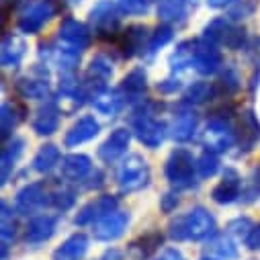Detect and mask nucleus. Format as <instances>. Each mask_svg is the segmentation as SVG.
<instances>
[{"mask_svg":"<svg viewBox=\"0 0 260 260\" xmlns=\"http://www.w3.org/2000/svg\"><path fill=\"white\" fill-rule=\"evenodd\" d=\"M215 230H217V223H215L213 213L197 205L188 209L184 215H178L176 219L170 221L168 236L176 242H182V240L203 242V240H211L215 236Z\"/></svg>","mask_w":260,"mask_h":260,"instance_id":"obj_1","label":"nucleus"},{"mask_svg":"<svg viewBox=\"0 0 260 260\" xmlns=\"http://www.w3.org/2000/svg\"><path fill=\"white\" fill-rule=\"evenodd\" d=\"M129 123H132V132L134 136L146 146V148H160V144L164 142L166 138V125L154 117V111H152V105H142L138 107L132 117H129Z\"/></svg>","mask_w":260,"mask_h":260,"instance_id":"obj_2","label":"nucleus"},{"mask_svg":"<svg viewBox=\"0 0 260 260\" xmlns=\"http://www.w3.org/2000/svg\"><path fill=\"white\" fill-rule=\"evenodd\" d=\"M61 11L57 0H27L23 3L19 17H17V27L23 33H39L47 21H51L57 13Z\"/></svg>","mask_w":260,"mask_h":260,"instance_id":"obj_3","label":"nucleus"},{"mask_svg":"<svg viewBox=\"0 0 260 260\" xmlns=\"http://www.w3.org/2000/svg\"><path fill=\"white\" fill-rule=\"evenodd\" d=\"M164 174L168 178V182L174 186V188H190L194 186V178L199 176L197 172V160L194 156L184 150V148H176L168 160H166V166H164Z\"/></svg>","mask_w":260,"mask_h":260,"instance_id":"obj_4","label":"nucleus"},{"mask_svg":"<svg viewBox=\"0 0 260 260\" xmlns=\"http://www.w3.org/2000/svg\"><path fill=\"white\" fill-rule=\"evenodd\" d=\"M150 166L140 154H129L117 168V184L121 192H136L148 186Z\"/></svg>","mask_w":260,"mask_h":260,"instance_id":"obj_5","label":"nucleus"},{"mask_svg":"<svg viewBox=\"0 0 260 260\" xmlns=\"http://www.w3.org/2000/svg\"><path fill=\"white\" fill-rule=\"evenodd\" d=\"M119 5L113 0H99V3L90 9V25L96 37L103 39H115L119 25H121V17H119Z\"/></svg>","mask_w":260,"mask_h":260,"instance_id":"obj_6","label":"nucleus"},{"mask_svg":"<svg viewBox=\"0 0 260 260\" xmlns=\"http://www.w3.org/2000/svg\"><path fill=\"white\" fill-rule=\"evenodd\" d=\"M205 39L228 49H242L246 43V31L230 19H213L205 27Z\"/></svg>","mask_w":260,"mask_h":260,"instance_id":"obj_7","label":"nucleus"},{"mask_svg":"<svg viewBox=\"0 0 260 260\" xmlns=\"http://www.w3.org/2000/svg\"><path fill=\"white\" fill-rule=\"evenodd\" d=\"M203 144H205V150H211L215 154L228 152L236 144L234 127L223 117H213L203 132Z\"/></svg>","mask_w":260,"mask_h":260,"instance_id":"obj_8","label":"nucleus"},{"mask_svg":"<svg viewBox=\"0 0 260 260\" xmlns=\"http://www.w3.org/2000/svg\"><path fill=\"white\" fill-rule=\"evenodd\" d=\"M221 66H223V57H221V51L217 49V45L207 39H197V43H194L192 68L203 76H211V74L219 72Z\"/></svg>","mask_w":260,"mask_h":260,"instance_id":"obj_9","label":"nucleus"},{"mask_svg":"<svg viewBox=\"0 0 260 260\" xmlns=\"http://www.w3.org/2000/svg\"><path fill=\"white\" fill-rule=\"evenodd\" d=\"M57 43L82 53L90 45V29L76 19H66L57 29Z\"/></svg>","mask_w":260,"mask_h":260,"instance_id":"obj_10","label":"nucleus"},{"mask_svg":"<svg viewBox=\"0 0 260 260\" xmlns=\"http://www.w3.org/2000/svg\"><path fill=\"white\" fill-rule=\"evenodd\" d=\"M127 225H129V213L115 209L92 223V234H94V240L99 242H113L123 236Z\"/></svg>","mask_w":260,"mask_h":260,"instance_id":"obj_11","label":"nucleus"},{"mask_svg":"<svg viewBox=\"0 0 260 260\" xmlns=\"http://www.w3.org/2000/svg\"><path fill=\"white\" fill-rule=\"evenodd\" d=\"M43 205H49V192H47V188H45L43 182H31V184L23 186V188L17 192L15 207H17V211L23 213V215L35 213V211L41 209Z\"/></svg>","mask_w":260,"mask_h":260,"instance_id":"obj_12","label":"nucleus"},{"mask_svg":"<svg viewBox=\"0 0 260 260\" xmlns=\"http://www.w3.org/2000/svg\"><path fill=\"white\" fill-rule=\"evenodd\" d=\"M148 41H150V35L144 25H132L123 33H117V37H115L117 49L121 51L123 57H134L136 53L146 51Z\"/></svg>","mask_w":260,"mask_h":260,"instance_id":"obj_13","label":"nucleus"},{"mask_svg":"<svg viewBox=\"0 0 260 260\" xmlns=\"http://www.w3.org/2000/svg\"><path fill=\"white\" fill-rule=\"evenodd\" d=\"M132 129L127 127H117L111 132V136L101 144L99 148V158L105 162V164H113L117 162L129 148V142H132Z\"/></svg>","mask_w":260,"mask_h":260,"instance_id":"obj_14","label":"nucleus"},{"mask_svg":"<svg viewBox=\"0 0 260 260\" xmlns=\"http://www.w3.org/2000/svg\"><path fill=\"white\" fill-rule=\"evenodd\" d=\"M240 194H242V178H240V174L234 168H225L223 178L211 190V199L217 205H232L234 201L240 199Z\"/></svg>","mask_w":260,"mask_h":260,"instance_id":"obj_15","label":"nucleus"},{"mask_svg":"<svg viewBox=\"0 0 260 260\" xmlns=\"http://www.w3.org/2000/svg\"><path fill=\"white\" fill-rule=\"evenodd\" d=\"M117 205H119L117 197H113V194H101V197H96L94 201H88V203L78 211V215L74 217V223H76V225L94 223V221H99L103 215L115 211Z\"/></svg>","mask_w":260,"mask_h":260,"instance_id":"obj_16","label":"nucleus"},{"mask_svg":"<svg viewBox=\"0 0 260 260\" xmlns=\"http://www.w3.org/2000/svg\"><path fill=\"white\" fill-rule=\"evenodd\" d=\"M15 88H17V92H19L23 99H35V101L47 99V94H49L47 70L39 72V68H35L31 76H29V74H27V76H21V78L15 82Z\"/></svg>","mask_w":260,"mask_h":260,"instance_id":"obj_17","label":"nucleus"},{"mask_svg":"<svg viewBox=\"0 0 260 260\" xmlns=\"http://www.w3.org/2000/svg\"><path fill=\"white\" fill-rule=\"evenodd\" d=\"M99 132H101L99 121H96L92 115H84V117H80V119L68 129L66 138H63V144H66V148H76V146L86 144V142H90L92 138H96Z\"/></svg>","mask_w":260,"mask_h":260,"instance_id":"obj_18","label":"nucleus"},{"mask_svg":"<svg viewBox=\"0 0 260 260\" xmlns=\"http://www.w3.org/2000/svg\"><path fill=\"white\" fill-rule=\"evenodd\" d=\"M197 127H199L197 113H194V111H182V113H178L172 119L168 132H170V138L174 142L184 144V142H190L194 138V134H197Z\"/></svg>","mask_w":260,"mask_h":260,"instance_id":"obj_19","label":"nucleus"},{"mask_svg":"<svg viewBox=\"0 0 260 260\" xmlns=\"http://www.w3.org/2000/svg\"><path fill=\"white\" fill-rule=\"evenodd\" d=\"M55 228H57V217L55 215H47V213L37 215V217H33L27 223L25 242H29V244H43V242H47L55 234Z\"/></svg>","mask_w":260,"mask_h":260,"instance_id":"obj_20","label":"nucleus"},{"mask_svg":"<svg viewBox=\"0 0 260 260\" xmlns=\"http://www.w3.org/2000/svg\"><path fill=\"white\" fill-rule=\"evenodd\" d=\"M59 170L66 180H84L92 172V162L84 154H68L61 158Z\"/></svg>","mask_w":260,"mask_h":260,"instance_id":"obj_21","label":"nucleus"},{"mask_svg":"<svg viewBox=\"0 0 260 260\" xmlns=\"http://www.w3.org/2000/svg\"><path fill=\"white\" fill-rule=\"evenodd\" d=\"M86 252H88V238L82 232H78L61 242V246L53 252V260H82Z\"/></svg>","mask_w":260,"mask_h":260,"instance_id":"obj_22","label":"nucleus"},{"mask_svg":"<svg viewBox=\"0 0 260 260\" xmlns=\"http://www.w3.org/2000/svg\"><path fill=\"white\" fill-rule=\"evenodd\" d=\"M27 53V43L19 35H7L3 39V51H0V61L5 68H19Z\"/></svg>","mask_w":260,"mask_h":260,"instance_id":"obj_23","label":"nucleus"},{"mask_svg":"<svg viewBox=\"0 0 260 260\" xmlns=\"http://www.w3.org/2000/svg\"><path fill=\"white\" fill-rule=\"evenodd\" d=\"M190 11L188 0H160L158 3V19L164 25H180L186 21Z\"/></svg>","mask_w":260,"mask_h":260,"instance_id":"obj_24","label":"nucleus"},{"mask_svg":"<svg viewBox=\"0 0 260 260\" xmlns=\"http://www.w3.org/2000/svg\"><path fill=\"white\" fill-rule=\"evenodd\" d=\"M33 132L39 136H51L53 132H57V125H59V109L53 103L43 105L35 117H33Z\"/></svg>","mask_w":260,"mask_h":260,"instance_id":"obj_25","label":"nucleus"},{"mask_svg":"<svg viewBox=\"0 0 260 260\" xmlns=\"http://www.w3.org/2000/svg\"><path fill=\"white\" fill-rule=\"evenodd\" d=\"M125 103H127V99H125V94H123L121 88L103 90V92L92 101L94 111H99V113L105 115V117H115V115H119V113L123 111Z\"/></svg>","mask_w":260,"mask_h":260,"instance_id":"obj_26","label":"nucleus"},{"mask_svg":"<svg viewBox=\"0 0 260 260\" xmlns=\"http://www.w3.org/2000/svg\"><path fill=\"white\" fill-rule=\"evenodd\" d=\"M146 86H148L146 84V72L142 68H136L123 78L119 88L123 90L127 101H140L144 96V92H146Z\"/></svg>","mask_w":260,"mask_h":260,"instance_id":"obj_27","label":"nucleus"},{"mask_svg":"<svg viewBox=\"0 0 260 260\" xmlns=\"http://www.w3.org/2000/svg\"><path fill=\"white\" fill-rule=\"evenodd\" d=\"M113 76V61L107 55H94L88 63V70H86V80L96 82L101 86H107V82Z\"/></svg>","mask_w":260,"mask_h":260,"instance_id":"obj_28","label":"nucleus"},{"mask_svg":"<svg viewBox=\"0 0 260 260\" xmlns=\"http://www.w3.org/2000/svg\"><path fill=\"white\" fill-rule=\"evenodd\" d=\"M23 150H25V140H21V138H13V140L3 148V160H0V162H3V184L11 178L13 168L17 166V162H19Z\"/></svg>","mask_w":260,"mask_h":260,"instance_id":"obj_29","label":"nucleus"},{"mask_svg":"<svg viewBox=\"0 0 260 260\" xmlns=\"http://www.w3.org/2000/svg\"><path fill=\"white\" fill-rule=\"evenodd\" d=\"M61 162V156H59V150L57 146L53 144H45L37 150L35 158H33V170L35 172H41V174H47L51 172L57 164Z\"/></svg>","mask_w":260,"mask_h":260,"instance_id":"obj_30","label":"nucleus"},{"mask_svg":"<svg viewBox=\"0 0 260 260\" xmlns=\"http://www.w3.org/2000/svg\"><path fill=\"white\" fill-rule=\"evenodd\" d=\"M242 136H240V148L244 152H250L254 144L260 140V123L252 111H246L242 115Z\"/></svg>","mask_w":260,"mask_h":260,"instance_id":"obj_31","label":"nucleus"},{"mask_svg":"<svg viewBox=\"0 0 260 260\" xmlns=\"http://www.w3.org/2000/svg\"><path fill=\"white\" fill-rule=\"evenodd\" d=\"M194 43L197 39H188L176 45L174 53L170 55V66L172 72H182L186 68H192V57H194Z\"/></svg>","mask_w":260,"mask_h":260,"instance_id":"obj_32","label":"nucleus"},{"mask_svg":"<svg viewBox=\"0 0 260 260\" xmlns=\"http://www.w3.org/2000/svg\"><path fill=\"white\" fill-rule=\"evenodd\" d=\"M162 242H164V238H162L160 232H148V234L140 236L138 240H134L132 244H129V250L136 252L140 258H148L162 246Z\"/></svg>","mask_w":260,"mask_h":260,"instance_id":"obj_33","label":"nucleus"},{"mask_svg":"<svg viewBox=\"0 0 260 260\" xmlns=\"http://www.w3.org/2000/svg\"><path fill=\"white\" fill-rule=\"evenodd\" d=\"M0 129H3V138H9L13 134V129L19 125V121L23 119V109L17 107L15 103H5L3 111H0Z\"/></svg>","mask_w":260,"mask_h":260,"instance_id":"obj_34","label":"nucleus"},{"mask_svg":"<svg viewBox=\"0 0 260 260\" xmlns=\"http://www.w3.org/2000/svg\"><path fill=\"white\" fill-rule=\"evenodd\" d=\"M209 246H211V252H213L217 258H221V260H236V258H238V246H236V242L230 238V234L213 236L211 242H209Z\"/></svg>","mask_w":260,"mask_h":260,"instance_id":"obj_35","label":"nucleus"},{"mask_svg":"<svg viewBox=\"0 0 260 260\" xmlns=\"http://www.w3.org/2000/svg\"><path fill=\"white\" fill-rule=\"evenodd\" d=\"M3 258H7V250L9 244H13L15 236H17V219H15V211H11L9 203L3 201Z\"/></svg>","mask_w":260,"mask_h":260,"instance_id":"obj_36","label":"nucleus"},{"mask_svg":"<svg viewBox=\"0 0 260 260\" xmlns=\"http://www.w3.org/2000/svg\"><path fill=\"white\" fill-rule=\"evenodd\" d=\"M213 96H215L213 84H209V82H194V84H190L186 88L182 103L184 105H201V103H205V101H209Z\"/></svg>","mask_w":260,"mask_h":260,"instance_id":"obj_37","label":"nucleus"},{"mask_svg":"<svg viewBox=\"0 0 260 260\" xmlns=\"http://www.w3.org/2000/svg\"><path fill=\"white\" fill-rule=\"evenodd\" d=\"M74 201H76V192L66 186H59L49 192V205L55 207L57 211H68L74 205Z\"/></svg>","mask_w":260,"mask_h":260,"instance_id":"obj_38","label":"nucleus"},{"mask_svg":"<svg viewBox=\"0 0 260 260\" xmlns=\"http://www.w3.org/2000/svg\"><path fill=\"white\" fill-rule=\"evenodd\" d=\"M217 170H219L217 154L211 152V150H205V152L199 156V160H197V172H199V178H211Z\"/></svg>","mask_w":260,"mask_h":260,"instance_id":"obj_39","label":"nucleus"},{"mask_svg":"<svg viewBox=\"0 0 260 260\" xmlns=\"http://www.w3.org/2000/svg\"><path fill=\"white\" fill-rule=\"evenodd\" d=\"M172 39V27L170 25H164V27H158L156 29V33H152L150 35V41H148V45H146V55H154L160 47H164L168 41Z\"/></svg>","mask_w":260,"mask_h":260,"instance_id":"obj_40","label":"nucleus"},{"mask_svg":"<svg viewBox=\"0 0 260 260\" xmlns=\"http://www.w3.org/2000/svg\"><path fill=\"white\" fill-rule=\"evenodd\" d=\"M256 7H258V0H236V3L230 7L228 19L234 21V23L242 21V19H248L256 11Z\"/></svg>","mask_w":260,"mask_h":260,"instance_id":"obj_41","label":"nucleus"},{"mask_svg":"<svg viewBox=\"0 0 260 260\" xmlns=\"http://www.w3.org/2000/svg\"><path fill=\"white\" fill-rule=\"evenodd\" d=\"M154 0H117V5L127 15H144L150 11Z\"/></svg>","mask_w":260,"mask_h":260,"instance_id":"obj_42","label":"nucleus"},{"mask_svg":"<svg viewBox=\"0 0 260 260\" xmlns=\"http://www.w3.org/2000/svg\"><path fill=\"white\" fill-rule=\"evenodd\" d=\"M252 228H254V223H252L250 217H236V219H232L228 223V234H232V236H236L240 240H246L248 234L252 232Z\"/></svg>","mask_w":260,"mask_h":260,"instance_id":"obj_43","label":"nucleus"},{"mask_svg":"<svg viewBox=\"0 0 260 260\" xmlns=\"http://www.w3.org/2000/svg\"><path fill=\"white\" fill-rule=\"evenodd\" d=\"M246 194H248V201L260 194V166L254 168V172H252V176H250V186H248Z\"/></svg>","mask_w":260,"mask_h":260,"instance_id":"obj_44","label":"nucleus"},{"mask_svg":"<svg viewBox=\"0 0 260 260\" xmlns=\"http://www.w3.org/2000/svg\"><path fill=\"white\" fill-rule=\"evenodd\" d=\"M176 207H178V197H176L174 192H166L164 197L160 199V209L164 213H172Z\"/></svg>","mask_w":260,"mask_h":260,"instance_id":"obj_45","label":"nucleus"},{"mask_svg":"<svg viewBox=\"0 0 260 260\" xmlns=\"http://www.w3.org/2000/svg\"><path fill=\"white\" fill-rule=\"evenodd\" d=\"M244 244L248 246V250H260V223H256L252 228V232L248 234V238L244 240Z\"/></svg>","mask_w":260,"mask_h":260,"instance_id":"obj_46","label":"nucleus"},{"mask_svg":"<svg viewBox=\"0 0 260 260\" xmlns=\"http://www.w3.org/2000/svg\"><path fill=\"white\" fill-rule=\"evenodd\" d=\"M180 86H182V84H180V80H178V78H168V80L158 82V90H160V92H164V94L176 92Z\"/></svg>","mask_w":260,"mask_h":260,"instance_id":"obj_47","label":"nucleus"},{"mask_svg":"<svg viewBox=\"0 0 260 260\" xmlns=\"http://www.w3.org/2000/svg\"><path fill=\"white\" fill-rule=\"evenodd\" d=\"M156 260H186V258L180 254V250H176V248H166V250H162V254H160Z\"/></svg>","mask_w":260,"mask_h":260,"instance_id":"obj_48","label":"nucleus"},{"mask_svg":"<svg viewBox=\"0 0 260 260\" xmlns=\"http://www.w3.org/2000/svg\"><path fill=\"white\" fill-rule=\"evenodd\" d=\"M236 0H207V5L211 9H225V7H232Z\"/></svg>","mask_w":260,"mask_h":260,"instance_id":"obj_49","label":"nucleus"},{"mask_svg":"<svg viewBox=\"0 0 260 260\" xmlns=\"http://www.w3.org/2000/svg\"><path fill=\"white\" fill-rule=\"evenodd\" d=\"M99 260H121V252H119V250H109V252H105Z\"/></svg>","mask_w":260,"mask_h":260,"instance_id":"obj_50","label":"nucleus"},{"mask_svg":"<svg viewBox=\"0 0 260 260\" xmlns=\"http://www.w3.org/2000/svg\"><path fill=\"white\" fill-rule=\"evenodd\" d=\"M201 260H217V258H209V256H203Z\"/></svg>","mask_w":260,"mask_h":260,"instance_id":"obj_51","label":"nucleus"},{"mask_svg":"<svg viewBox=\"0 0 260 260\" xmlns=\"http://www.w3.org/2000/svg\"><path fill=\"white\" fill-rule=\"evenodd\" d=\"M70 3H80V0H70Z\"/></svg>","mask_w":260,"mask_h":260,"instance_id":"obj_52","label":"nucleus"}]
</instances>
